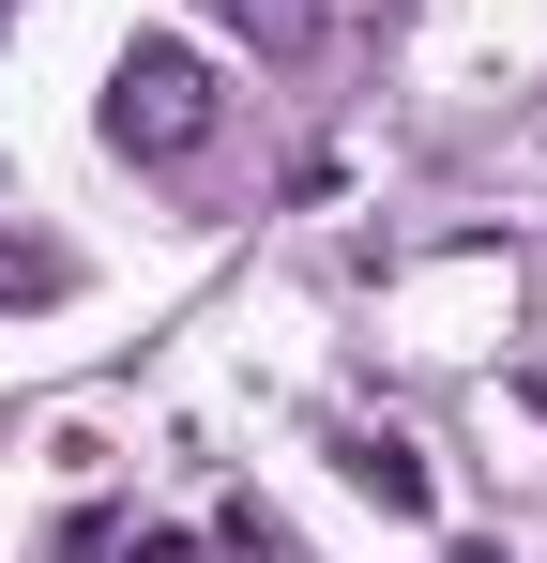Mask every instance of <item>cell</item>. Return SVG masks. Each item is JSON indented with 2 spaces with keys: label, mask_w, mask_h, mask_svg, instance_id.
<instances>
[{
  "label": "cell",
  "mask_w": 547,
  "mask_h": 563,
  "mask_svg": "<svg viewBox=\"0 0 547 563\" xmlns=\"http://www.w3.org/2000/svg\"><path fill=\"white\" fill-rule=\"evenodd\" d=\"M91 122H107V153H122V168H198V153H213V122H228V92H213V62H198V46H168V31H137V46H122V62H107V107H91Z\"/></svg>",
  "instance_id": "cell-1"
},
{
  "label": "cell",
  "mask_w": 547,
  "mask_h": 563,
  "mask_svg": "<svg viewBox=\"0 0 547 563\" xmlns=\"http://www.w3.org/2000/svg\"><path fill=\"white\" fill-rule=\"evenodd\" d=\"M213 31H244L259 62H320L335 31H365V15H395V0H198Z\"/></svg>",
  "instance_id": "cell-2"
},
{
  "label": "cell",
  "mask_w": 547,
  "mask_h": 563,
  "mask_svg": "<svg viewBox=\"0 0 547 563\" xmlns=\"http://www.w3.org/2000/svg\"><path fill=\"white\" fill-rule=\"evenodd\" d=\"M335 472H350L380 518H426V503H442V487H426V457H411L395 427H350V442H335Z\"/></svg>",
  "instance_id": "cell-3"
},
{
  "label": "cell",
  "mask_w": 547,
  "mask_h": 563,
  "mask_svg": "<svg viewBox=\"0 0 547 563\" xmlns=\"http://www.w3.org/2000/svg\"><path fill=\"white\" fill-rule=\"evenodd\" d=\"M137 563H198V549H182V533H137Z\"/></svg>",
  "instance_id": "cell-4"
}]
</instances>
